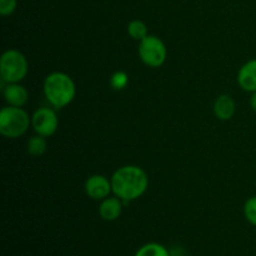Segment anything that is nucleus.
<instances>
[{"instance_id":"nucleus-1","label":"nucleus","mask_w":256,"mask_h":256,"mask_svg":"<svg viewBox=\"0 0 256 256\" xmlns=\"http://www.w3.org/2000/svg\"><path fill=\"white\" fill-rule=\"evenodd\" d=\"M112 194L122 199L124 204L138 200L146 192L149 186L148 174L136 165H125L115 170L110 178Z\"/></svg>"},{"instance_id":"nucleus-2","label":"nucleus","mask_w":256,"mask_h":256,"mask_svg":"<svg viewBox=\"0 0 256 256\" xmlns=\"http://www.w3.org/2000/svg\"><path fill=\"white\" fill-rule=\"evenodd\" d=\"M42 90L50 105L62 109L72 102L76 95V86L70 75L62 72H50L44 80Z\"/></svg>"},{"instance_id":"nucleus-3","label":"nucleus","mask_w":256,"mask_h":256,"mask_svg":"<svg viewBox=\"0 0 256 256\" xmlns=\"http://www.w3.org/2000/svg\"><path fill=\"white\" fill-rule=\"evenodd\" d=\"M32 124L29 114L22 108L8 105L0 110V134L9 139L22 136Z\"/></svg>"},{"instance_id":"nucleus-4","label":"nucleus","mask_w":256,"mask_h":256,"mask_svg":"<svg viewBox=\"0 0 256 256\" xmlns=\"http://www.w3.org/2000/svg\"><path fill=\"white\" fill-rule=\"evenodd\" d=\"M29 72V62L25 55L16 49H9L0 58V76L6 84L20 82Z\"/></svg>"},{"instance_id":"nucleus-5","label":"nucleus","mask_w":256,"mask_h":256,"mask_svg":"<svg viewBox=\"0 0 256 256\" xmlns=\"http://www.w3.org/2000/svg\"><path fill=\"white\" fill-rule=\"evenodd\" d=\"M138 54L142 64L155 69V68H160L165 62L168 50L164 42L159 36L149 34L142 42H139Z\"/></svg>"},{"instance_id":"nucleus-6","label":"nucleus","mask_w":256,"mask_h":256,"mask_svg":"<svg viewBox=\"0 0 256 256\" xmlns=\"http://www.w3.org/2000/svg\"><path fill=\"white\" fill-rule=\"evenodd\" d=\"M32 126L38 135L52 136L59 128V118L54 109L40 108L32 115Z\"/></svg>"},{"instance_id":"nucleus-7","label":"nucleus","mask_w":256,"mask_h":256,"mask_svg":"<svg viewBox=\"0 0 256 256\" xmlns=\"http://www.w3.org/2000/svg\"><path fill=\"white\" fill-rule=\"evenodd\" d=\"M84 189L90 199L102 202V200L110 196V192H112V180H109L104 175L94 174L88 178Z\"/></svg>"},{"instance_id":"nucleus-8","label":"nucleus","mask_w":256,"mask_h":256,"mask_svg":"<svg viewBox=\"0 0 256 256\" xmlns=\"http://www.w3.org/2000/svg\"><path fill=\"white\" fill-rule=\"evenodd\" d=\"M4 99L8 105L22 108L29 100V92L20 82H12L4 88Z\"/></svg>"},{"instance_id":"nucleus-9","label":"nucleus","mask_w":256,"mask_h":256,"mask_svg":"<svg viewBox=\"0 0 256 256\" xmlns=\"http://www.w3.org/2000/svg\"><path fill=\"white\" fill-rule=\"evenodd\" d=\"M238 84L248 92H256V59L249 60L238 72Z\"/></svg>"},{"instance_id":"nucleus-10","label":"nucleus","mask_w":256,"mask_h":256,"mask_svg":"<svg viewBox=\"0 0 256 256\" xmlns=\"http://www.w3.org/2000/svg\"><path fill=\"white\" fill-rule=\"evenodd\" d=\"M122 205L124 202L118 196H108L106 199L102 200L99 206L100 218L105 222H114L119 219L122 212Z\"/></svg>"},{"instance_id":"nucleus-11","label":"nucleus","mask_w":256,"mask_h":256,"mask_svg":"<svg viewBox=\"0 0 256 256\" xmlns=\"http://www.w3.org/2000/svg\"><path fill=\"white\" fill-rule=\"evenodd\" d=\"M236 110L234 99L229 94H222L216 98L214 102V114L222 122H228L232 119Z\"/></svg>"},{"instance_id":"nucleus-12","label":"nucleus","mask_w":256,"mask_h":256,"mask_svg":"<svg viewBox=\"0 0 256 256\" xmlns=\"http://www.w3.org/2000/svg\"><path fill=\"white\" fill-rule=\"evenodd\" d=\"M134 256H172L169 250L159 242H148L142 245Z\"/></svg>"},{"instance_id":"nucleus-13","label":"nucleus","mask_w":256,"mask_h":256,"mask_svg":"<svg viewBox=\"0 0 256 256\" xmlns=\"http://www.w3.org/2000/svg\"><path fill=\"white\" fill-rule=\"evenodd\" d=\"M48 142L45 140V136L42 135H34L28 140L26 150L30 155L32 156H42L45 152H46Z\"/></svg>"},{"instance_id":"nucleus-14","label":"nucleus","mask_w":256,"mask_h":256,"mask_svg":"<svg viewBox=\"0 0 256 256\" xmlns=\"http://www.w3.org/2000/svg\"><path fill=\"white\" fill-rule=\"evenodd\" d=\"M128 34L134 40L142 42L144 38L149 35V32H148V26L144 22L135 19L128 24Z\"/></svg>"},{"instance_id":"nucleus-15","label":"nucleus","mask_w":256,"mask_h":256,"mask_svg":"<svg viewBox=\"0 0 256 256\" xmlns=\"http://www.w3.org/2000/svg\"><path fill=\"white\" fill-rule=\"evenodd\" d=\"M129 84V75L125 72H115L110 78V85L114 90H122Z\"/></svg>"},{"instance_id":"nucleus-16","label":"nucleus","mask_w":256,"mask_h":256,"mask_svg":"<svg viewBox=\"0 0 256 256\" xmlns=\"http://www.w3.org/2000/svg\"><path fill=\"white\" fill-rule=\"evenodd\" d=\"M244 215L245 219L252 225L256 226V195L249 198L244 204Z\"/></svg>"},{"instance_id":"nucleus-17","label":"nucleus","mask_w":256,"mask_h":256,"mask_svg":"<svg viewBox=\"0 0 256 256\" xmlns=\"http://www.w3.org/2000/svg\"><path fill=\"white\" fill-rule=\"evenodd\" d=\"M16 0H0V14L2 16L12 15L16 9Z\"/></svg>"},{"instance_id":"nucleus-18","label":"nucleus","mask_w":256,"mask_h":256,"mask_svg":"<svg viewBox=\"0 0 256 256\" xmlns=\"http://www.w3.org/2000/svg\"><path fill=\"white\" fill-rule=\"evenodd\" d=\"M250 108H252L254 112H256V92H252V96H250Z\"/></svg>"},{"instance_id":"nucleus-19","label":"nucleus","mask_w":256,"mask_h":256,"mask_svg":"<svg viewBox=\"0 0 256 256\" xmlns=\"http://www.w3.org/2000/svg\"><path fill=\"white\" fill-rule=\"evenodd\" d=\"M172 256H186V255L182 254V252H179V254H172Z\"/></svg>"}]
</instances>
